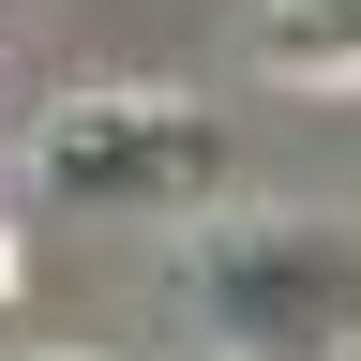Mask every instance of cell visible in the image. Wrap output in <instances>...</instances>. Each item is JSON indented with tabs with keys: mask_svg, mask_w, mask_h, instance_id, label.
Segmentation results:
<instances>
[{
	"mask_svg": "<svg viewBox=\"0 0 361 361\" xmlns=\"http://www.w3.org/2000/svg\"><path fill=\"white\" fill-rule=\"evenodd\" d=\"M196 301L256 361H331L361 331V241H346V226H241V241L196 271Z\"/></svg>",
	"mask_w": 361,
	"mask_h": 361,
	"instance_id": "6da1fadb",
	"label": "cell"
},
{
	"mask_svg": "<svg viewBox=\"0 0 361 361\" xmlns=\"http://www.w3.org/2000/svg\"><path fill=\"white\" fill-rule=\"evenodd\" d=\"M226 180V121L196 106H75L45 135V196L75 211H151V196H211Z\"/></svg>",
	"mask_w": 361,
	"mask_h": 361,
	"instance_id": "7a4b0ae2",
	"label": "cell"
},
{
	"mask_svg": "<svg viewBox=\"0 0 361 361\" xmlns=\"http://www.w3.org/2000/svg\"><path fill=\"white\" fill-rule=\"evenodd\" d=\"M256 61L286 90H361V0H271V16H256Z\"/></svg>",
	"mask_w": 361,
	"mask_h": 361,
	"instance_id": "3957f363",
	"label": "cell"
}]
</instances>
